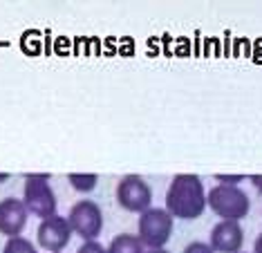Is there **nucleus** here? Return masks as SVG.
Wrapping results in <instances>:
<instances>
[{"instance_id":"obj_19","label":"nucleus","mask_w":262,"mask_h":253,"mask_svg":"<svg viewBox=\"0 0 262 253\" xmlns=\"http://www.w3.org/2000/svg\"><path fill=\"white\" fill-rule=\"evenodd\" d=\"M7 179H9V175H7V173H3V175H0V184H3V182H7Z\"/></svg>"},{"instance_id":"obj_5","label":"nucleus","mask_w":262,"mask_h":253,"mask_svg":"<svg viewBox=\"0 0 262 253\" xmlns=\"http://www.w3.org/2000/svg\"><path fill=\"white\" fill-rule=\"evenodd\" d=\"M68 222H70L72 233L83 238V242L97 240L101 236V231H103V213H101L99 204L92 202V200L76 202L74 206L70 208Z\"/></svg>"},{"instance_id":"obj_8","label":"nucleus","mask_w":262,"mask_h":253,"mask_svg":"<svg viewBox=\"0 0 262 253\" xmlns=\"http://www.w3.org/2000/svg\"><path fill=\"white\" fill-rule=\"evenodd\" d=\"M244 244V231L240 222L222 220L213 226L211 238H208V246L213 253H240Z\"/></svg>"},{"instance_id":"obj_17","label":"nucleus","mask_w":262,"mask_h":253,"mask_svg":"<svg viewBox=\"0 0 262 253\" xmlns=\"http://www.w3.org/2000/svg\"><path fill=\"white\" fill-rule=\"evenodd\" d=\"M253 253H262V233L255 238V244H253Z\"/></svg>"},{"instance_id":"obj_3","label":"nucleus","mask_w":262,"mask_h":253,"mask_svg":"<svg viewBox=\"0 0 262 253\" xmlns=\"http://www.w3.org/2000/svg\"><path fill=\"white\" fill-rule=\"evenodd\" d=\"M23 204L29 215L47 220L56 215V195L50 186V175H27L23 186Z\"/></svg>"},{"instance_id":"obj_6","label":"nucleus","mask_w":262,"mask_h":253,"mask_svg":"<svg viewBox=\"0 0 262 253\" xmlns=\"http://www.w3.org/2000/svg\"><path fill=\"white\" fill-rule=\"evenodd\" d=\"M117 202L130 213H144L152 206V191L139 175H126L117 184Z\"/></svg>"},{"instance_id":"obj_18","label":"nucleus","mask_w":262,"mask_h":253,"mask_svg":"<svg viewBox=\"0 0 262 253\" xmlns=\"http://www.w3.org/2000/svg\"><path fill=\"white\" fill-rule=\"evenodd\" d=\"M146 253H170V251H166V249H148Z\"/></svg>"},{"instance_id":"obj_7","label":"nucleus","mask_w":262,"mask_h":253,"mask_svg":"<svg viewBox=\"0 0 262 253\" xmlns=\"http://www.w3.org/2000/svg\"><path fill=\"white\" fill-rule=\"evenodd\" d=\"M72 240V228H70L68 218L63 215H52L47 220H40L36 231V242L40 249L50 253H61Z\"/></svg>"},{"instance_id":"obj_13","label":"nucleus","mask_w":262,"mask_h":253,"mask_svg":"<svg viewBox=\"0 0 262 253\" xmlns=\"http://www.w3.org/2000/svg\"><path fill=\"white\" fill-rule=\"evenodd\" d=\"M76 253H108V251H105V246L99 240H90V242H83Z\"/></svg>"},{"instance_id":"obj_11","label":"nucleus","mask_w":262,"mask_h":253,"mask_svg":"<svg viewBox=\"0 0 262 253\" xmlns=\"http://www.w3.org/2000/svg\"><path fill=\"white\" fill-rule=\"evenodd\" d=\"M68 182L72 184L74 191H79V193H90V191L97 188L99 175H94V173H70V175H68Z\"/></svg>"},{"instance_id":"obj_10","label":"nucleus","mask_w":262,"mask_h":253,"mask_svg":"<svg viewBox=\"0 0 262 253\" xmlns=\"http://www.w3.org/2000/svg\"><path fill=\"white\" fill-rule=\"evenodd\" d=\"M108 253H146L144 242L139 240V236L135 233H121V236H115L112 242L105 246Z\"/></svg>"},{"instance_id":"obj_9","label":"nucleus","mask_w":262,"mask_h":253,"mask_svg":"<svg viewBox=\"0 0 262 253\" xmlns=\"http://www.w3.org/2000/svg\"><path fill=\"white\" fill-rule=\"evenodd\" d=\"M27 208L18 197H5L0 202V233L9 238H18L27 226Z\"/></svg>"},{"instance_id":"obj_12","label":"nucleus","mask_w":262,"mask_h":253,"mask_svg":"<svg viewBox=\"0 0 262 253\" xmlns=\"http://www.w3.org/2000/svg\"><path fill=\"white\" fill-rule=\"evenodd\" d=\"M3 253H38L36 244L29 242L27 238H9L7 242H5V249Z\"/></svg>"},{"instance_id":"obj_14","label":"nucleus","mask_w":262,"mask_h":253,"mask_svg":"<svg viewBox=\"0 0 262 253\" xmlns=\"http://www.w3.org/2000/svg\"><path fill=\"white\" fill-rule=\"evenodd\" d=\"M184 253H213V249L208 246V242H200V240H195V242H190Z\"/></svg>"},{"instance_id":"obj_4","label":"nucleus","mask_w":262,"mask_h":253,"mask_svg":"<svg viewBox=\"0 0 262 253\" xmlns=\"http://www.w3.org/2000/svg\"><path fill=\"white\" fill-rule=\"evenodd\" d=\"M172 226L175 220L166 208L150 206L148 210L139 215V224H137V236L148 249H164L166 242L172 238Z\"/></svg>"},{"instance_id":"obj_2","label":"nucleus","mask_w":262,"mask_h":253,"mask_svg":"<svg viewBox=\"0 0 262 253\" xmlns=\"http://www.w3.org/2000/svg\"><path fill=\"white\" fill-rule=\"evenodd\" d=\"M206 206L222 220L231 222H240L249 215L251 210V202L249 195L237 186H224L215 184L206 195Z\"/></svg>"},{"instance_id":"obj_20","label":"nucleus","mask_w":262,"mask_h":253,"mask_svg":"<svg viewBox=\"0 0 262 253\" xmlns=\"http://www.w3.org/2000/svg\"><path fill=\"white\" fill-rule=\"evenodd\" d=\"M240 253H242V251H240Z\"/></svg>"},{"instance_id":"obj_16","label":"nucleus","mask_w":262,"mask_h":253,"mask_svg":"<svg viewBox=\"0 0 262 253\" xmlns=\"http://www.w3.org/2000/svg\"><path fill=\"white\" fill-rule=\"evenodd\" d=\"M249 179H251V184L255 186V191H260V193H262V175H251Z\"/></svg>"},{"instance_id":"obj_1","label":"nucleus","mask_w":262,"mask_h":253,"mask_svg":"<svg viewBox=\"0 0 262 253\" xmlns=\"http://www.w3.org/2000/svg\"><path fill=\"white\" fill-rule=\"evenodd\" d=\"M172 220H198L206 210V191L198 175H175L166 191V206Z\"/></svg>"},{"instance_id":"obj_15","label":"nucleus","mask_w":262,"mask_h":253,"mask_svg":"<svg viewBox=\"0 0 262 253\" xmlns=\"http://www.w3.org/2000/svg\"><path fill=\"white\" fill-rule=\"evenodd\" d=\"M215 179L224 186H237L240 182H244V175H215Z\"/></svg>"}]
</instances>
